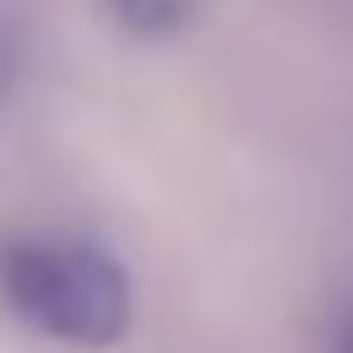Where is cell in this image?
Masks as SVG:
<instances>
[{
	"instance_id": "cell-1",
	"label": "cell",
	"mask_w": 353,
	"mask_h": 353,
	"mask_svg": "<svg viewBox=\"0 0 353 353\" xmlns=\"http://www.w3.org/2000/svg\"><path fill=\"white\" fill-rule=\"evenodd\" d=\"M0 304L43 341L112 347L130 335L137 292L118 254L87 236H19L0 248Z\"/></svg>"
},
{
	"instance_id": "cell-2",
	"label": "cell",
	"mask_w": 353,
	"mask_h": 353,
	"mask_svg": "<svg viewBox=\"0 0 353 353\" xmlns=\"http://www.w3.org/2000/svg\"><path fill=\"white\" fill-rule=\"evenodd\" d=\"M105 12H112L130 37H174V31L199 12V0H105Z\"/></svg>"
},
{
	"instance_id": "cell-4",
	"label": "cell",
	"mask_w": 353,
	"mask_h": 353,
	"mask_svg": "<svg viewBox=\"0 0 353 353\" xmlns=\"http://www.w3.org/2000/svg\"><path fill=\"white\" fill-rule=\"evenodd\" d=\"M341 353H353V329H347V335H341Z\"/></svg>"
},
{
	"instance_id": "cell-3",
	"label": "cell",
	"mask_w": 353,
	"mask_h": 353,
	"mask_svg": "<svg viewBox=\"0 0 353 353\" xmlns=\"http://www.w3.org/2000/svg\"><path fill=\"white\" fill-rule=\"evenodd\" d=\"M12 81H19V31L0 19V105H6V93H12Z\"/></svg>"
}]
</instances>
